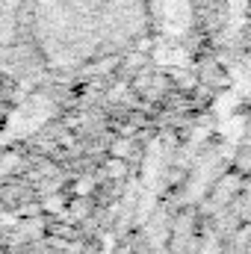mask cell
Wrapping results in <instances>:
<instances>
[{"label": "cell", "mask_w": 251, "mask_h": 254, "mask_svg": "<svg viewBox=\"0 0 251 254\" xmlns=\"http://www.w3.org/2000/svg\"><path fill=\"white\" fill-rule=\"evenodd\" d=\"M237 169H240V172H251V154L249 151H246L243 157H237Z\"/></svg>", "instance_id": "1"}, {"label": "cell", "mask_w": 251, "mask_h": 254, "mask_svg": "<svg viewBox=\"0 0 251 254\" xmlns=\"http://www.w3.org/2000/svg\"><path fill=\"white\" fill-rule=\"evenodd\" d=\"M89 187H92V181H80L77 184V192H89Z\"/></svg>", "instance_id": "2"}]
</instances>
